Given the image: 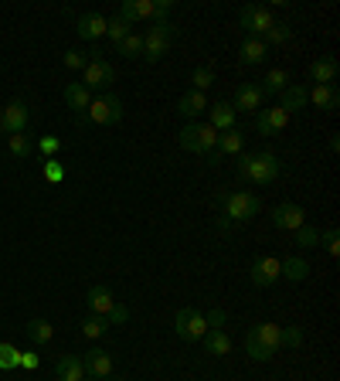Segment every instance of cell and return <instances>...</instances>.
Segmentation results:
<instances>
[{
	"label": "cell",
	"instance_id": "6da1fadb",
	"mask_svg": "<svg viewBox=\"0 0 340 381\" xmlns=\"http://www.w3.org/2000/svg\"><path fill=\"white\" fill-rule=\"evenodd\" d=\"M215 201L225 208L228 222H248V218H255L262 211V201L252 190H221Z\"/></svg>",
	"mask_w": 340,
	"mask_h": 381
},
{
	"label": "cell",
	"instance_id": "7a4b0ae2",
	"mask_svg": "<svg viewBox=\"0 0 340 381\" xmlns=\"http://www.w3.org/2000/svg\"><path fill=\"white\" fill-rule=\"evenodd\" d=\"M238 177L252 184H269L279 177V157L276 154H248L238 160Z\"/></svg>",
	"mask_w": 340,
	"mask_h": 381
},
{
	"label": "cell",
	"instance_id": "3957f363",
	"mask_svg": "<svg viewBox=\"0 0 340 381\" xmlns=\"http://www.w3.org/2000/svg\"><path fill=\"white\" fill-rule=\"evenodd\" d=\"M86 120H89V123H99V127H113V123H120V120H123V99L113 95V92H102L99 99L89 102Z\"/></svg>",
	"mask_w": 340,
	"mask_h": 381
},
{
	"label": "cell",
	"instance_id": "277c9868",
	"mask_svg": "<svg viewBox=\"0 0 340 381\" xmlns=\"http://www.w3.org/2000/svg\"><path fill=\"white\" fill-rule=\"evenodd\" d=\"M181 147L191 154H211L218 147V129L208 123H191L181 129Z\"/></svg>",
	"mask_w": 340,
	"mask_h": 381
},
{
	"label": "cell",
	"instance_id": "5b68a950",
	"mask_svg": "<svg viewBox=\"0 0 340 381\" xmlns=\"http://www.w3.org/2000/svg\"><path fill=\"white\" fill-rule=\"evenodd\" d=\"M116 82V72H113V65L106 62V58H99L95 51H89V65H86V72H82V86L89 89V92H106L109 86Z\"/></svg>",
	"mask_w": 340,
	"mask_h": 381
},
{
	"label": "cell",
	"instance_id": "8992f818",
	"mask_svg": "<svg viewBox=\"0 0 340 381\" xmlns=\"http://www.w3.org/2000/svg\"><path fill=\"white\" fill-rule=\"evenodd\" d=\"M174 330H177L181 341H201L208 334V320H204L201 310H194V307H181L174 314Z\"/></svg>",
	"mask_w": 340,
	"mask_h": 381
},
{
	"label": "cell",
	"instance_id": "52a82bcc",
	"mask_svg": "<svg viewBox=\"0 0 340 381\" xmlns=\"http://www.w3.org/2000/svg\"><path fill=\"white\" fill-rule=\"evenodd\" d=\"M170 38H174V24L170 21H154V28L143 34V58L147 62H160L167 55Z\"/></svg>",
	"mask_w": 340,
	"mask_h": 381
},
{
	"label": "cell",
	"instance_id": "ba28073f",
	"mask_svg": "<svg viewBox=\"0 0 340 381\" xmlns=\"http://www.w3.org/2000/svg\"><path fill=\"white\" fill-rule=\"evenodd\" d=\"M238 24L248 31V38H259V34H269V28L276 24L273 21V10L262 7V3H245L242 14H238Z\"/></svg>",
	"mask_w": 340,
	"mask_h": 381
},
{
	"label": "cell",
	"instance_id": "9c48e42d",
	"mask_svg": "<svg viewBox=\"0 0 340 381\" xmlns=\"http://www.w3.org/2000/svg\"><path fill=\"white\" fill-rule=\"evenodd\" d=\"M82 364H86V378H95V381L113 378V354L109 350H102V348L86 350Z\"/></svg>",
	"mask_w": 340,
	"mask_h": 381
},
{
	"label": "cell",
	"instance_id": "30bf717a",
	"mask_svg": "<svg viewBox=\"0 0 340 381\" xmlns=\"http://www.w3.org/2000/svg\"><path fill=\"white\" fill-rule=\"evenodd\" d=\"M273 225H276V228H286V232H296V228L307 225V211H303L300 204L286 201V204L273 208Z\"/></svg>",
	"mask_w": 340,
	"mask_h": 381
},
{
	"label": "cell",
	"instance_id": "8fae6325",
	"mask_svg": "<svg viewBox=\"0 0 340 381\" xmlns=\"http://www.w3.org/2000/svg\"><path fill=\"white\" fill-rule=\"evenodd\" d=\"M279 262L276 255H259L255 262H252V283L259 286V289H266V286H273L279 279Z\"/></svg>",
	"mask_w": 340,
	"mask_h": 381
},
{
	"label": "cell",
	"instance_id": "7c38bea8",
	"mask_svg": "<svg viewBox=\"0 0 340 381\" xmlns=\"http://www.w3.org/2000/svg\"><path fill=\"white\" fill-rule=\"evenodd\" d=\"M262 102H266V92H262L255 82H245V86H238L232 109H235V113H259V109H262Z\"/></svg>",
	"mask_w": 340,
	"mask_h": 381
},
{
	"label": "cell",
	"instance_id": "4fadbf2b",
	"mask_svg": "<svg viewBox=\"0 0 340 381\" xmlns=\"http://www.w3.org/2000/svg\"><path fill=\"white\" fill-rule=\"evenodd\" d=\"M0 116H3V129H7V136L28 129V106H24V102H7V106L0 109Z\"/></svg>",
	"mask_w": 340,
	"mask_h": 381
},
{
	"label": "cell",
	"instance_id": "5bb4252c",
	"mask_svg": "<svg viewBox=\"0 0 340 381\" xmlns=\"http://www.w3.org/2000/svg\"><path fill=\"white\" fill-rule=\"evenodd\" d=\"M75 31H79V38H86V41H95V38L106 34V17L89 10V14H82V17L75 21Z\"/></svg>",
	"mask_w": 340,
	"mask_h": 381
},
{
	"label": "cell",
	"instance_id": "9a60e30c",
	"mask_svg": "<svg viewBox=\"0 0 340 381\" xmlns=\"http://www.w3.org/2000/svg\"><path fill=\"white\" fill-rule=\"evenodd\" d=\"M337 58H330V55H323V58H316V62L309 65V75H313V82L316 86H334V79H337Z\"/></svg>",
	"mask_w": 340,
	"mask_h": 381
},
{
	"label": "cell",
	"instance_id": "2e32d148",
	"mask_svg": "<svg viewBox=\"0 0 340 381\" xmlns=\"http://www.w3.org/2000/svg\"><path fill=\"white\" fill-rule=\"evenodd\" d=\"M55 375H58V381H82L86 378V364H82V357L65 354L62 361L55 364Z\"/></svg>",
	"mask_w": 340,
	"mask_h": 381
},
{
	"label": "cell",
	"instance_id": "e0dca14e",
	"mask_svg": "<svg viewBox=\"0 0 340 381\" xmlns=\"http://www.w3.org/2000/svg\"><path fill=\"white\" fill-rule=\"evenodd\" d=\"M279 276H282V279H289V283H303V279L309 276V262H307V259H300V255H296V259L289 255V259H282V262H279Z\"/></svg>",
	"mask_w": 340,
	"mask_h": 381
},
{
	"label": "cell",
	"instance_id": "ac0fdd59",
	"mask_svg": "<svg viewBox=\"0 0 340 381\" xmlns=\"http://www.w3.org/2000/svg\"><path fill=\"white\" fill-rule=\"evenodd\" d=\"M279 330H282V327H276V323H259V327H252V330H248V337H252V341H259V344L269 350V354H276V350H279Z\"/></svg>",
	"mask_w": 340,
	"mask_h": 381
},
{
	"label": "cell",
	"instance_id": "d6986e66",
	"mask_svg": "<svg viewBox=\"0 0 340 381\" xmlns=\"http://www.w3.org/2000/svg\"><path fill=\"white\" fill-rule=\"evenodd\" d=\"M208 113H211V123L208 127H215L218 133H225V129L235 127V109H232V102H215V106H208Z\"/></svg>",
	"mask_w": 340,
	"mask_h": 381
},
{
	"label": "cell",
	"instance_id": "ffe728a7",
	"mask_svg": "<svg viewBox=\"0 0 340 381\" xmlns=\"http://www.w3.org/2000/svg\"><path fill=\"white\" fill-rule=\"evenodd\" d=\"M113 293L106 289V286H92L89 289V310H92V317H109V310H113Z\"/></svg>",
	"mask_w": 340,
	"mask_h": 381
},
{
	"label": "cell",
	"instance_id": "44dd1931",
	"mask_svg": "<svg viewBox=\"0 0 340 381\" xmlns=\"http://www.w3.org/2000/svg\"><path fill=\"white\" fill-rule=\"evenodd\" d=\"M307 102H313L316 109H337L340 102L337 86H313V92H307Z\"/></svg>",
	"mask_w": 340,
	"mask_h": 381
},
{
	"label": "cell",
	"instance_id": "7402d4cb",
	"mask_svg": "<svg viewBox=\"0 0 340 381\" xmlns=\"http://www.w3.org/2000/svg\"><path fill=\"white\" fill-rule=\"evenodd\" d=\"M238 62L242 65H259L266 62V41L262 38H245L238 48Z\"/></svg>",
	"mask_w": 340,
	"mask_h": 381
},
{
	"label": "cell",
	"instance_id": "603a6c76",
	"mask_svg": "<svg viewBox=\"0 0 340 381\" xmlns=\"http://www.w3.org/2000/svg\"><path fill=\"white\" fill-rule=\"evenodd\" d=\"M65 102H68V109H75L79 116L89 109V102H92V95H89V89L82 86V82H72L68 89H65Z\"/></svg>",
	"mask_w": 340,
	"mask_h": 381
},
{
	"label": "cell",
	"instance_id": "cb8c5ba5",
	"mask_svg": "<svg viewBox=\"0 0 340 381\" xmlns=\"http://www.w3.org/2000/svg\"><path fill=\"white\" fill-rule=\"evenodd\" d=\"M177 109H181V116H191V120H194V116H201V113L208 109V99H204V92H194V89H191V92L181 95Z\"/></svg>",
	"mask_w": 340,
	"mask_h": 381
},
{
	"label": "cell",
	"instance_id": "d4e9b609",
	"mask_svg": "<svg viewBox=\"0 0 340 381\" xmlns=\"http://www.w3.org/2000/svg\"><path fill=\"white\" fill-rule=\"evenodd\" d=\"M201 341H204L208 354H215V357H225V354H232V337H228L225 330H208Z\"/></svg>",
	"mask_w": 340,
	"mask_h": 381
},
{
	"label": "cell",
	"instance_id": "484cf974",
	"mask_svg": "<svg viewBox=\"0 0 340 381\" xmlns=\"http://www.w3.org/2000/svg\"><path fill=\"white\" fill-rule=\"evenodd\" d=\"M242 147H245V136H242V129H225V133H218V154H242Z\"/></svg>",
	"mask_w": 340,
	"mask_h": 381
},
{
	"label": "cell",
	"instance_id": "4316f807",
	"mask_svg": "<svg viewBox=\"0 0 340 381\" xmlns=\"http://www.w3.org/2000/svg\"><path fill=\"white\" fill-rule=\"evenodd\" d=\"M279 95H282L279 109H286V113H296V109L307 106V89H303V86H286Z\"/></svg>",
	"mask_w": 340,
	"mask_h": 381
},
{
	"label": "cell",
	"instance_id": "83f0119b",
	"mask_svg": "<svg viewBox=\"0 0 340 381\" xmlns=\"http://www.w3.org/2000/svg\"><path fill=\"white\" fill-rule=\"evenodd\" d=\"M262 120H266V127H269V136H276V133L286 129L289 113H286V109H279V106H273V109H262Z\"/></svg>",
	"mask_w": 340,
	"mask_h": 381
},
{
	"label": "cell",
	"instance_id": "f1b7e54d",
	"mask_svg": "<svg viewBox=\"0 0 340 381\" xmlns=\"http://www.w3.org/2000/svg\"><path fill=\"white\" fill-rule=\"evenodd\" d=\"M24 330H28V337H31L34 344H48V341L55 337V327H51L48 320H31Z\"/></svg>",
	"mask_w": 340,
	"mask_h": 381
},
{
	"label": "cell",
	"instance_id": "f546056e",
	"mask_svg": "<svg viewBox=\"0 0 340 381\" xmlns=\"http://www.w3.org/2000/svg\"><path fill=\"white\" fill-rule=\"evenodd\" d=\"M116 48H120V55H123V58H143V38H140V34H133V31L126 34Z\"/></svg>",
	"mask_w": 340,
	"mask_h": 381
},
{
	"label": "cell",
	"instance_id": "4dcf8cb0",
	"mask_svg": "<svg viewBox=\"0 0 340 381\" xmlns=\"http://www.w3.org/2000/svg\"><path fill=\"white\" fill-rule=\"evenodd\" d=\"M289 86V72L286 68H273L269 75H266V86H259L262 92H282Z\"/></svg>",
	"mask_w": 340,
	"mask_h": 381
},
{
	"label": "cell",
	"instance_id": "1f68e13d",
	"mask_svg": "<svg viewBox=\"0 0 340 381\" xmlns=\"http://www.w3.org/2000/svg\"><path fill=\"white\" fill-rule=\"evenodd\" d=\"M7 147H10L14 157H28V154L34 150V143H31L28 133H14V136H7Z\"/></svg>",
	"mask_w": 340,
	"mask_h": 381
},
{
	"label": "cell",
	"instance_id": "d6a6232c",
	"mask_svg": "<svg viewBox=\"0 0 340 381\" xmlns=\"http://www.w3.org/2000/svg\"><path fill=\"white\" fill-rule=\"evenodd\" d=\"M126 34H129V24H126L123 17H106V38H109L113 44H120Z\"/></svg>",
	"mask_w": 340,
	"mask_h": 381
},
{
	"label": "cell",
	"instance_id": "836d02e7",
	"mask_svg": "<svg viewBox=\"0 0 340 381\" xmlns=\"http://www.w3.org/2000/svg\"><path fill=\"white\" fill-rule=\"evenodd\" d=\"M191 82H194V92H204V89L215 82V68H211V65H201V68H194Z\"/></svg>",
	"mask_w": 340,
	"mask_h": 381
},
{
	"label": "cell",
	"instance_id": "e575fe53",
	"mask_svg": "<svg viewBox=\"0 0 340 381\" xmlns=\"http://www.w3.org/2000/svg\"><path fill=\"white\" fill-rule=\"evenodd\" d=\"M296 245H300V249H316V245H320V232H316L313 225L296 228Z\"/></svg>",
	"mask_w": 340,
	"mask_h": 381
},
{
	"label": "cell",
	"instance_id": "d590c367",
	"mask_svg": "<svg viewBox=\"0 0 340 381\" xmlns=\"http://www.w3.org/2000/svg\"><path fill=\"white\" fill-rule=\"evenodd\" d=\"M303 344V330L300 327H282L279 330V348H300Z\"/></svg>",
	"mask_w": 340,
	"mask_h": 381
},
{
	"label": "cell",
	"instance_id": "8d00e7d4",
	"mask_svg": "<svg viewBox=\"0 0 340 381\" xmlns=\"http://www.w3.org/2000/svg\"><path fill=\"white\" fill-rule=\"evenodd\" d=\"M106 330H109L106 317H89L86 323H82V334H86V337H92V341H95V337H102Z\"/></svg>",
	"mask_w": 340,
	"mask_h": 381
},
{
	"label": "cell",
	"instance_id": "74e56055",
	"mask_svg": "<svg viewBox=\"0 0 340 381\" xmlns=\"http://www.w3.org/2000/svg\"><path fill=\"white\" fill-rule=\"evenodd\" d=\"M289 38H293V28H289V24H273L269 34H266V44H286Z\"/></svg>",
	"mask_w": 340,
	"mask_h": 381
},
{
	"label": "cell",
	"instance_id": "f35d334b",
	"mask_svg": "<svg viewBox=\"0 0 340 381\" xmlns=\"http://www.w3.org/2000/svg\"><path fill=\"white\" fill-rule=\"evenodd\" d=\"M65 65H68V68H75V72H86V65H89V51L72 48V51L65 55Z\"/></svg>",
	"mask_w": 340,
	"mask_h": 381
},
{
	"label": "cell",
	"instance_id": "ab89813d",
	"mask_svg": "<svg viewBox=\"0 0 340 381\" xmlns=\"http://www.w3.org/2000/svg\"><path fill=\"white\" fill-rule=\"evenodd\" d=\"M17 364H21V354L10 344H0V368H17Z\"/></svg>",
	"mask_w": 340,
	"mask_h": 381
},
{
	"label": "cell",
	"instance_id": "60d3db41",
	"mask_svg": "<svg viewBox=\"0 0 340 381\" xmlns=\"http://www.w3.org/2000/svg\"><path fill=\"white\" fill-rule=\"evenodd\" d=\"M245 354H248V357H252V361H269V357H273L269 350L262 348L259 341H252V337H245Z\"/></svg>",
	"mask_w": 340,
	"mask_h": 381
},
{
	"label": "cell",
	"instance_id": "b9f144b4",
	"mask_svg": "<svg viewBox=\"0 0 340 381\" xmlns=\"http://www.w3.org/2000/svg\"><path fill=\"white\" fill-rule=\"evenodd\" d=\"M126 320H129V307H123V303H113V310H109L106 323H109V327H120V323H126Z\"/></svg>",
	"mask_w": 340,
	"mask_h": 381
},
{
	"label": "cell",
	"instance_id": "7bdbcfd3",
	"mask_svg": "<svg viewBox=\"0 0 340 381\" xmlns=\"http://www.w3.org/2000/svg\"><path fill=\"white\" fill-rule=\"evenodd\" d=\"M323 249H327L330 255H340V232L337 228H327V232H323Z\"/></svg>",
	"mask_w": 340,
	"mask_h": 381
},
{
	"label": "cell",
	"instance_id": "ee69618b",
	"mask_svg": "<svg viewBox=\"0 0 340 381\" xmlns=\"http://www.w3.org/2000/svg\"><path fill=\"white\" fill-rule=\"evenodd\" d=\"M44 177L51 181V184H58V181H65V170L58 160H44Z\"/></svg>",
	"mask_w": 340,
	"mask_h": 381
},
{
	"label": "cell",
	"instance_id": "f6af8a7d",
	"mask_svg": "<svg viewBox=\"0 0 340 381\" xmlns=\"http://www.w3.org/2000/svg\"><path fill=\"white\" fill-rule=\"evenodd\" d=\"M38 147H41V154H44V157H51V154H58V150H62V140H58V136H41V143H38Z\"/></svg>",
	"mask_w": 340,
	"mask_h": 381
},
{
	"label": "cell",
	"instance_id": "bcb514c9",
	"mask_svg": "<svg viewBox=\"0 0 340 381\" xmlns=\"http://www.w3.org/2000/svg\"><path fill=\"white\" fill-rule=\"evenodd\" d=\"M136 10H140V21H154V0H136Z\"/></svg>",
	"mask_w": 340,
	"mask_h": 381
},
{
	"label": "cell",
	"instance_id": "7dc6e473",
	"mask_svg": "<svg viewBox=\"0 0 340 381\" xmlns=\"http://www.w3.org/2000/svg\"><path fill=\"white\" fill-rule=\"evenodd\" d=\"M208 320V327H211V330H221V323H225V314H221V310H211V317H204Z\"/></svg>",
	"mask_w": 340,
	"mask_h": 381
},
{
	"label": "cell",
	"instance_id": "c3c4849f",
	"mask_svg": "<svg viewBox=\"0 0 340 381\" xmlns=\"http://www.w3.org/2000/svg\"><path fill=\"white\" fill-rule=\"evenodd\" d=\"M21 364L24 368H38V354H21Z\"/></svg>",
	"mask_w": 340,
	"mask_h": 381
},
{
	"label": "cell",
	"instance_id": "681fc988",
	"mask_svg": "<svg viewBox=\"0 0 340 381\" xmlns=\"http://www.w3.org/2000/svg\"><path fill=\"white\" fill-rule=\"evenodd\" d=\"M3 133H7V129H3V116H0V136H3Z\"/></svg>",
	"mask_w": 340,
	"mask_h": 381
},
{
	"label": "cell",
	"instance_id": "f907efd6",
	"mask_svg": "<svg viewBox=\"0 0 340 381\" xmlns=\"http://www.w3.org/2000/svg\"><path fill=\"white\" fill-rule=\"evenodd\" d=\"M82 381H95V378H82Z\"/></svg>",
	"mask_w": 340,
	"mask_h": 381
}]
</instances>
